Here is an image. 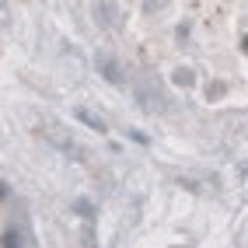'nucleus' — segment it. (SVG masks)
I'll use <instances>...</instances> for the list:
<instances>
[{
    "label": "nucleus",
    "instance_id": "f03ea898",
    "mask_svg": "<svg viewBox=\"0 0 248 248\" xmlns=\"http://www.w3.org/2000/svg\"><path fill=\"white\" fill-rule=\"evenodd\" d=\"M77 119L84 123V126H91L94 133H108V123H105V119H102L98 112H91L88 105H84V108H77Z\"/></svg>",
    "mask_w": 248,
    "mask_h": 248
},
{
    "label": "nucleus",
    "instance_id": "7ed1b4c3",
    "mask_svg": "<svg viewBox=\"0 0 248 248\" xmlns=\"http://www.w3.org/2000/svg\"><path fill=\"white\" fill-rule=\"evenodd\" d=\"M175 80H178V84H192V74H189V70H178Z\"/></svg>",
    "mask_w": 248,
    "mask_h": 248
},
{
    "label": "nucleus",
    "instance_id": "f257e3e1",
    "mask_svg": "<svg viewBox=\"0 0 248 248\" xmlns=\"http://www.w3.org/2000/svg\"><path fill=\"white\" fill-rule=\"evenodd\" d=\"M98 67H102L105 80H112V84H119V80H123V70H119V60H115V56H108V49H102V53H98Z\"/></svg>",
    "mask_w": 248,
    "mask_h": 248
}]
</instances>
